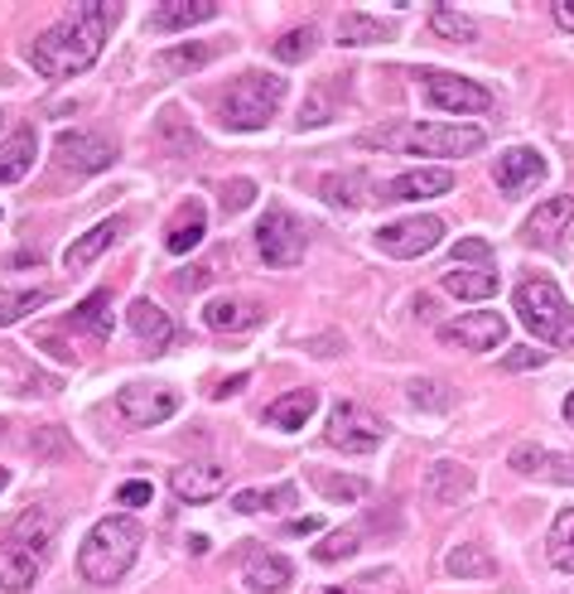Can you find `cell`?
<instances>
[{
    "label": "cell",
    "mask_w": 574,
    "mask_h": 594,
    "mask_svg": "<svg viewBox=\"0 0 574 594\" xmlns=\"http://www.w3.org/2000/svg\"><path fill=\"white\" fill-rule=\"evenodd\" d=\"M565 420H570V426H574V391H570V397H565Z\"/></svg>",
    "instance_id": "obj_53"
},
{
    "label": "cell",
    "mask_w": 574,
    "mask_h": 594,
    "mask_svg": "<svg viewBox=\"0 0 574 594\" xmlns=\"http://www.w3.org/2000/svg\"><path fill=\"white\" fill-rule=\"evenodd\" d=\"M425 97H430L439 111H454V116L488 111L493 107L488 87L474 82V78H459V72H425Z\"/></svg>",
    "instance_id": "obj_12"
},
{
    "label": "cell",
    "mask_w": 574,
    "mask_h": 594,
    "mask_svg": "<svg viewBox=\"0 0 574 594\" xmlns=\"http://www.w3.org/2000/svg\"><path fill=\"white\" fill-rule=\"evenodd\" d=\"M223 53V43H174V49L155 53V72L159 78H184V72H198L203 64Z\"/></svg>",
    "instance_id": "obj_26"
},
{
    "label": "cell",
    "mask_w": 574,
    "mask_h": 594,
    "mask_svg": "<svg viewBox=\"0 0 574 594\" xmlns=\"http://www.w3.org/2000/svg\"><path fill=\"white\" fill-rule=\"evenodd\" d=\"M169 493L179 503H213L217 493H227V469L213 459L179 464V469H169Z\"/></svg>",
    "instance_id": "obj_13"
},
{
    "label": "cell",
    "mask_w": 574,
    "mask_h": 594,
    "mask_svg": "<svg viewBox=\"0 0 574 594\" xmlns=\"http://www.w3.org/2000/svg\"><path fill=\"white\" fill-rule=\"evenodd\" d=\"M396 29L387 20H377V14H362V10H348L338 14V43L343 49H367V43H387Z\"/></svg>",
    "instance_id": "obj_30"
},
{
    "label": "cell",
    "mask_w": 574,
    "mask_h": 594,
    "mask_svg": "<svg viewBox=\"0 0 574 594\" xmlns=\"http://www.w3.org/2000/svg\"><path fill=\"white\" fill-rule=\"evenodd\" d=\"M285 507H300V488L294 484H275V488H242L232 498V513L256 517V513H285Z\"/></svg>",
    "instance_id": "obj_29"
},
{
    "label": "cell",
    "mask_w": 574,
    "mask_h": 594,
    "mask_svg": "<svg viewBox=\"0 0 574 594\" xmlns=\"http://www.w3.org/2000/svg\"><path fill=\"white\" fill-rule=\"evenodd\" d=\"M319 194L333 203V208H358V203L372 198V179L362 169H348V174H323L319 179Z\"/></svg>",
    "instance_id": "obj_33"
},
{
    "label": "cell",
    "mask_w": 574,
    "mask_h": 594,
    "mask_svg": "<svg viewBox=\"0 0 574 594\" xmlns=\"http://www.w3.org/2000/svg\"><path fill=\"white\" fill-rule=\"evenodd\" d=\"M281 101H285L281 72H242L223 92V101H217V116H223L227 130H261L281 111Z\"/></svg>",
    "instance_id": "obj_4"
},
{
    "label": "cell",
    "mask_w": 574,
    "mask_h": 594,
    "mask_svg": "<svg viewBox=\"0 0 574 594\" xmlns=\"http://www.w3.org/2000/svg\"><path fill=\"white\" fill-rule=\"evenodd\" d=\"M290 532H294V536H304V532H319V517H300V522H290Z\"/></svg>",
    "instance_id": "obj_52"
},
{
    "label": "cell",
    "mask_w": 574,
    "mask_h": 594,
    "mask_svg": "<svg viewBox=\"0 0 574 594\" xmlns=\"http://www.w3.org/2000/svg\"><path fill=\"white\" fill-rule=\"evenodd\" d=\"M546 556L555 571L574 575V507H565L561 517L551 522V536H546Z\"/></svg>",
    "instance_id": "obj_35"
},
{
    "label": "cell",
    "mask_w": 574,
    "mask_h": 594,
    "mask_svg": "<svg viewBox=\"0 0 574 594\" xmlns=\"http://www.w3.org/2000/svg\"><path fill=\"white\" fill-rule=\"evenodd\" d=\"M507 339V319L497 310H478V314H459L449 324H439V343L464 348V353H493Z\"/></svg>",
    "instance_id": "obj_10"
},
{
    "label": "cell",
    "mask_w": 574,
    "mask_h": 594,
    "mask_svg": "<svg viewBox=\"0 0 574 594\" xmlns=\"http://www.w3.org/2000/svg\"><path fill=\"white\" fill-rule=\"evenodd\" d=\"M116 503L121 507H145L150 503V484H140V478H130V484L116 488Z\"/></svg>",
    "instance_id": "obj_45"
},
{
    "label": "cell",
    "mask_w": 574,
    "mask_h": 594,
    "mask_svg": "<svg viewBox=\"0 0 574 594\" xmlns=\"http://www.w3.org/2000/svg\"><path fill=\"white\" fill-rule=\"evenodd\" d=\"M555 25H561V29H570V35H574V0H555Z\"/></svg>",
    "instance_id": "obj_49"
},
{
    "label": "cell",
    "mask_w": 574,
    "mask_h": 594,
    "mask_svg": "<svg viewBox=\"0 0 574 594\" xmlns=\"http://www.w3.org/2000/svg\"><path fill=\"white\" fill-rule=\"evenodd\" d=\"M362 145L391 155H425V159H464L483 150V130L464 121H381L362 130Z\"/></svg>",
    "instance_id": "obj_2"
},
{
    "label": "cell",
    "mask_w": 574,
    "mask_h": 594,
    "mask_svg": "<svg viewBox=\"0 0 574 594\" xmlns=\"http://www.w3.org/2000/svg\"><path fill=\"white\" fill-rule=\"evenodd\" d=\"M126 319H130L136 339H140L145 348H150V353H159V348H169V343H174V319H169L165 310H159L155 300H136Z\"/></svg>",
    "instance_id": "obj_24"
},
{
    "label": "cell",
    "mask_w": 574,
    "mask_h": 594,
    "mask_svg": "<svg viewBox=\"0 0 574 594\" xmlns=\"http://www.w3.org/2000/svg\"><path fill=\"white\" fill-rule=\"evenodd\" d=\"M493 179H497L503 194H522V188H532V184L546 179V155L532 150V145H512V150L497 155Z\"/></svg>",
    "instance_id": "obj_15"
},
{
    "label": "cell",
    "mask_w": 574,
    "mask_h": 594,
    "mask_svg": "<svg viewBox=\"0 0 574 594\" xmlns=\"http://www.w3.org/2000/svg\"><path fill=\"white\" fill-rule=\"evenodd\" d=\"M217 20V0H169L150 10V35H174V29H194Z\"/></svg>",
    "instance_id": "obj_21"
},
{
    "label": "cell",
    "mask_w": 574,
    "mask_h": 594,
    "mask_svg": "<svg viewBox=\"0 0 574 594\" xmlns=\"http://www.w3.org/2000/svg\"><path fill=\"white\" fill-rule=\"evenodd\" d=\"M208 281H213V271H208V266H194V271L174 275V285H179L184 295H188V290H203V285H208Z\"/></svg>",
    "instance_id": "obj_48"
},
{
    "label": "cell",
    "mask_w": 574,
    "mask_h": 594,
    "mask_svg": "<svg viewBox=\"0 0 574 594\" xmlns=\"http://www.w3.org/2000/svg\"><path fill=\"white\" fill-rule=\"evenodd\" d=\"M0 435H6V426H0Z\"/></svg>",
    "instance_id": "obj_56"
},
{
    "label": "cell",
    "mask_w": 574,
    "mask_h": 594,
    "mask_svg": "<svg viewBox=\"0 0 574 594\" xmlns=\"http://www.w3.org/2000/svg\"><path fill=\"white\" fill-rule=\"evenodd\" d=\"M39 304H49V290H6L0 285V329H10L14 319L35 314Z\"/></svg>",
    "instance_id": "obj_38"
},
{
    "label": "cell",
    "mask_w": 574,
    "mask_h": 594,
    "mask_svg": "<svg viewBox=\"0 0 574 594\" xmlns=\"http://www.w3.org/2000/svg\"><path fill=\"white\" fill-rule=\"evenodd\" d=\"M445 571L454 580H493L497 575V561H493V551L488 546H478V542H459L445 556Z\"/></svg>",
    "instance_id": "obj_32"
},
{
    "label": "cell",
    "mask_w": 574,
    "mask_h": 594,
    "mask_svg": "<svg viewBox=\"0 0 574 594\" xmlns=\"http://www.w3.org/2000/svg\"><path fill=\"white\" fill-rule=\"evenodd\" d=\"M252 198H256V184H252V179H232V184L223 188V213L252 208Z\"/></svg>",
    "instance_id": "obj_44"
},
{
    "label": "cell",
    "mask_w": 574,
    "mask_h": 594,
    "mask_svg": "<svg viewBox=\"0 0 574 594\" xmlns=\"http://www.w3.org/2000/svg\"><path fill=\"white\" fill-rule=\"evenodd\" d=\"M512 304H517L522 324L536 333L541 343H555V348H574V310L570 300L561 295V285L555 281H522L517 295H512Z\"/></svg>",
    "instance_id": "obj_5"
},
{
    "label": "cell",
    "mask_w": 574,
    "mask_h": 594,
    "mask_svg": "<svg viewBox=\"0 0 574 594\" xmlns=\"http://www.w3.org/2000/svg\"><path fill=\"white\" fill-rule=\"evenodd\" d=\"M203 237H208V208H203L198 198L179 203L174 217H169V227H165V252L169 256H188Z\"/></svg>",
    "instance_id": "obj_18"
},
{
    "label": "cell",
    "mask_w": 574,
    "mask_h": 594,
    "mask_svg": "<svg viewBox=\"0 0 574 594\" xmlns=\"http://www.w3.org/2000/svg\"><path fill=\"white\" fill-rule=\"evenodd\" d=\"M507 464H512V469H517V474H546L551 449H546V445H532V440H526V445H517V449H512V455H507Z\"/></svg>",
    "instance_id": "obj_42"
},
{
    "label": "cell",
    "mask_w": 574,
    "mask_h": 594,
    "mask_svg": "<svg viewBox=\"0 0 574 594\" xmlns=\"http://www.w3.org/2000/svg\"><path fill=\"white\" fill-rule=\"evenodd\" d=\"M358 546H362V532H358V527H343V532H329V536H323V546H314V561H319V565H333V561H348V556H358Z\"/></svg>",
    "instance_id": "obj_41"
},
{
    "label": "cell",
    "mask_w": 574,
    "mask_h": 594,
    "mask_svg": "<svg viewBox=\"0 0 574 594\" xmlns=\"http://www.w3.org/2000/svg\"><path fill=\"white\" fill-rule=\"evenodd\" d=\"M116 20H121V10L107 6V0H87V6H72L64 20L49 25L43 35L25 49V64L39 72V78H78V72H87L101 58V43H107V35L116 29Z\"/></svg>",
    "instance_id": "obj_1"
},
{
    "label": "cell",
    "mask_w": 574,
    "mask_h": 594,
    "mask_svg": "<svg viewBox=\"0 0 574 594\" xmlns=\"http://www.w3.org/2000/svg\"><path fill=\"white\" fill-rule=\"evenodd\" d=\"M53 536H58V517L49 513V507H29V513L14 517V527H10V546L35 551V556L43 561V551L53 546Z\"/></svg>",
    "instance_id": "obj_22"
},
{
    "label": "cell",
    "mask_w": 574,
    "mask_h": 594,
    "mask_svg": "<svg viewBox=\"0 0 574 594\" xmlns=\"http://www.w3.org/2000/svg\"><path fill=\"white\" fill-rule=\"evenodd\" d=\"M430 29L439 39H449V43H474L478 39V25L468 20L464 10H454V6H435L430 10Z\"/></svg>",
    "instance_id": "obj_37"
},
{
    "label": "cell",
    "mask_w": 574,
    "mask_h": 594,
    "mask_svg": "<svg viewBox=\"0 0 574 594\" xmlns=\"http://www.w3.org/2000/svg\"><path fill=\"white\" fill-rule=\"evenodd\" d=\"M0 130H6V111H0Z\"/></svg>",
    "instance_id": "obj_55"
},
{
    "label": "cell",
    "mask_w": 574,
    "mask_h": 594,
    "mask_svg": "<svg viewBox=\"0 0 574 594\" xmlns=\"http://www.w3.org/2000/svg\"><path fill=\"white\" fill-rule=\"evenodd\" d=\"M116 411H121L130 426L150 430V426H165V420L179 411V391L169 387H145V382H130L116 391Z\"/></svg>",
    "instance_id": "obj_11"
},
{
    "label": "cell",
    "mask_w": 574,
    "mask_h": 594,
    "mask_svg": "<svg viewBox=\"0 0 574 594\" xmlns=\"http://www.w3.org/2000/svg\"><path fill=\"white\" fill-rule=\"evenodd\" d=\"M6 484H10V469H0V493H6Z\"/></svg>",
    "instance_id": "obj_54"
},
{
    "label": "cell",
    "mask_w": 574,
    "mask_h": 594,
    "mask_svg": "<svg viewBox=\"0 0 574 594\" xmlns=\"http://www.w3.org/2000/svg\"><path fill=\"white\" fill-rule=\"evenodd\" d=\"M574 223V198L570 194H555L546 203H536V213L526 217V227H522V237L526 242H541V246H551V242H561L565 237V227Z\"/></svg>",
    "instance_id": "obj_19"
},
{
    "label": "cell",
    "mask_w": 574,
    "mask_h": 594,
    "mask_svg": "<svg viewBox=\"0 0 574 594\" xmlns=\"http://www.w3.org/2000/svg\"><path fill=\"white\" fill-rule=\"evenodd\" d=\"M72 329L87 333V339H111V290H93L72 310Z\"/></svg>",
    "instance_id": "obj_34"
},
{
    "label": "cell",
    "mask_w": 574,
    "mask_h": 594,
    "mask_svg": "<svg viewBox=\"0 0 574 594\" xmlns=\"http://www.w3.org/2000/svg\"><path fill=\"white\" fill-rule=\"evenodd\" d=\"M145 546V532L136 517H101L78 546V571L87 585H116L136 565Z\"/></svg>",
    "instance_id": "obj_3"
},
{
    "label": "cell",
    "mask_w": 574,
    "mask_h": 594,
    "mask_svg": "<svg viewBox=\"0 0 574 594\" xmlns=\"http://www.w3.org/2000/svg\"><path fill=\"white\" fill-rule=\"evenodd\" d=\"M126 232H130V223H126L121 213H116V217H101L97 227H87L82 237H72V242H68L64 266H68V271H87V266H93V261H97L101 252H107V246H116V242H121Z\"/></svg>",
    "instance_id": "obj_16"
},
{
    "label": "cell",
    "mask_w": 574,
    "mask_h": 594,
    "mask_svg": "<svg viewBox=\"0 0 574 594\" xmlns=\"http://www.w3.org/2000/svg\"><path fill=\"white\" fill-rule=\"evenodd\" d=\"M406 391L420 411H449L454 406V391H449V382H439V377H416Z\"/></svg>",
    "instance_id": "obj_40"
},
{
    "label": "cell",
    "mask_w": 574,
    "mask_h": 594,
    "mask_svg": "<svg viewBox=\"0 0 574 594\" xmlns=\"http://www.w3.org/2000/svg\"><path fill=\"white\" fill-rule=\"evenodd\" d=\"M53 155H58V165L72 174H101V169H111V159H116V140L101 136V130H58Z\"/></svg>",
    "instance_id": "obj_9"
},
{
    "label": "cell",
    "mask_w": 574,
    "mask_h": 594,
    "mask_svg": "<svg viewBox=\"0 0 574 594\" xmlns=\"http://www.w3.org/2000/svg\"><path fill=\"white\" fill-rule=\"evenodd\" d=\"M261 319H266V304H256L246 295H217L203 304V324L213 333H246V329H256Z\"/></svg>",
    "instance_id": "obj_17"
},
{
    "label": "cell",
    "mask_w": 574,
    "mask_h": 594,
    "mask_svg": "<svg viewBox=\"0 0 574 594\" xmlns=\"http://www.w3.org/2000/svg\"><path fill=\"white\" fill-rule=\"evenodd\" d=\"M319 493L323 498H333V503H358L367 484L362 478H338V474H319Z\"/></svg>",
    "instance_id": "obj_43"
},
{
    "label": "cell",
    "mask_w": 574,
    "mask_h": 594,
    "mask_svg": "<svg viewBox=\"0 0 574 594\" xmlns=\"http://www.w3.org/2000/svg\"><path fill=\"white\" fill-rule=\"evenodd\" d=\"M439 285H445L449 295H459V300H488V295H497V275L493 271H464V266H454Z\"/></svg>",
    "instance_id": "obj_36"
},
{
    "label": "cell",
    "mask_w": 574,
    "mask_h": 594,
    "mask_svg": "<svg viewBox=\"0 0 574 594\" xmlns=\"http://www.w3.org/2000/svg\"><path fill=\"white\" fill-rule=\"evenodd\" d=\"M323 440L343 455H372V449L387 440V420L372 416L367 406L358 401H343L329 411V426H323Z\"/></svg>",
    "instance_id": "obj_7"
},
{
    "label": "cell",
    "mask_w": 574,
    "mask_h": 594,
    "mask_svg": "<svg viewBox=\"0 0 574 594\" xmlns=\"http://www.w3.org/2000/svg\"><path fill=\"white\" fill-rule=\"evenodd\" d=\"M309 348H314V358H333L338 348H343V339H314Z\"/></svg>",
    "instance_id": "obj_51"
},
{
    "label": "cell",
    "mask_w": 574,
    "mask_h": 594,
    "mask_svg": "<svg viewBox=\"0 0 574 594\" xmlns=\"http://www.w3.org/2000/svg\"><path fill=\"white\" fill-rule=\"evenodd\" d=\"M43 571V561L35 556V551H20V546H0V590H10V594H25L29 585L39 580Z\"/></svg>",
    "instance_id": "obj_31"
},
{
    "label": "cell",
    "mask_w": 574,
    "mask_h": 594,
    "mask_svg": "<svg viewBox=\"0 0 574 594\" xmlns=\"http://www.w3.org/2000/svg\"><path fill=\"white\" fill-rule=\"evenodd\" d=\"M294 580V565L285 556H275V551H252L246 556V585L256 594H281Z\"/></svg>",
    "instance_id": "obj_27"
},
{
    "label": "cell",
    "mask_w": 574,
    "mask_h": 594,
    "mask_svg": "<svg viewBox=\"0 0 574 594\" xmlns=\"http://www.w3.org/2000/svg\"><path fill=\"white\" fill-rule=\"evenodd\" d=\"M333 594H343V590H333Z\"/></svg>",
    "instance_id": "obj_57"
},
{
    "label": "cell",
    "mask_w": 574,
    "mask_h": 594,
    "mask_svg": "<svg viewBox=\"0 0 574 594\" xmlns=\"http://www.w3.org/2000/svg\"><path fill=\"white\" fill-rule=\"evenodd\" d=\"M488 252H493V246L483 242V237H464L459 246H454V266H459V261H483Z\"/></svg>",
    "instance_id": "obj_47"
},
{
    "label": "cell",
    "mask_w": 574,
    "mask_h": 594,
    "mask_svg": "<svg viewBox=\"0 0 574 594\" xmlns=\"http://www.w3.org/2000/svg\"><path fill=\"white\" fill-rule=\"evenodd\" d=\"M35 155H39V136L29 126H20L14 136L0 140V184H20L29 169H35Z\"/></svg>",
    "instance_id": "obj_23"
},
{
    "label": "cell",
    "mask_w": 574,
    "mask_h": 594,
    "mask_svg": "<svg viewBox=\"0 0 574 594\" xmlns=\"http://www.w3.org/2000/svg\"><path fill=\"white\" fill-rule=\"evenodd\" d=\"M314 49H319V29L314 25H300V29H290V35L275 39V58H281V64H304Z\"/></svg>",
    "instance_id": "obj_39"
},
{
    "label": "cell",
    "mask_w": 574,
    "mask_h": 594,
    "mask_svg": "<svg viewBox=\"0 0 574 594\" xmlns=\"http://www.w3.org/2000/svg\"><path fill=\"white\" fill-rule=\"evenodd\" d=\"M445 242V217L435 213H416V217H401V223H387L377 227V252H387L396 261H416L425 252Z\"/></svg>",
    "instance_id": "obj_8"
},
{
    "label": "cell",
    "mask_w": 574,
    "mask_h": 594,
    "mask_svg": "<svg viewBox=\"0 0 574 594\" xmlns=\"http://www.w3.org/2000/svg\"><path fill=\"white\" fill-rule=\"evenodd\" d=\"M541 362H546V353H536V348H512V353L503 358V368L526 372V368H541Z\"/></svg>",
    "instance_id": "obj_46"
},
{
    "label": "cell",
    "mask_w": 574,
    "mask_h": 594,
    "mask_svg": "<svg viewBox=\"0 0 574 594\" xmlns=\"http://www.w3.org/2000/svg\"><path fill=\"white\" fill-rule=\"evenodd\" d=\"M454 188V169L445 165H430V169H406L396 174V179H387L377 188L381 203H410V198H435V194H449Z\"/></svg>",
    "instance_id": "obj_14"
},
{
    "label": "cell",
    "mask_w": 574,
    "mask_h": 594,
    "mask_svg": "<svg viewBox=\"0 0 574 594\" xmlns=\"http://www.w3.org/2000/svg\"><path fill=\"white\" fill-rule=\"evenodd\" d=\"M246 387V372H237V377H227V382H217V391H213V397L217 401H223V397H237V391Z\"/></svg>",
    "instance_id": "obj_50"
},
{
    "label": "cell",
    "mask_w": 574,
    "mask_h": 594,
    "mask_svg": "<svg viewBox=\"0 0 574 594\" xmlns=\"http://www.w3.org/2000/svg\"><path fill=\"white\" fill-rule=\"evenodd\" d=\"M338 107H343V87H338V78H319L300 101V130L329 126L338 116Z\"/></svg>",
    "instance_id": "obj_25"
},
{
    "label": "cell",
    "mask_w": 574,
    "mask_h": 594,
    "mask_svg": "<svg viewBox=\"0 0 574 594\" xmlns=\"http://www.w3.org/2000/svg\"><path fill=\"white\" fill-rule=\"evenodd\" d=\"M425 493H430L435 503H464L468 493H474V469L459 459H439L425 469Z\"/></svg>",
    "instance_id": "obj_20"
},
{
    "label": "cell",
    "mask_w": 574,
    "mask_h": 594,
    "mask_svg": "<svg viewBox=\"0 0 574 594\" xmlns=\"http://www.w3.org/2000/svg\"><path fill=\"white\" fill-rule=\"evenodd\" d=\"M304 246H309V232H304V223L294 217L290 208H266V217L256 223V252H261V261L266 266H275V271H285V266H300L304 261Z\"/></svg>",
    "instance_id": "obj_6"
},
{
    "label": "cell",
    "mask_w": 574,
    "mask_h": 594,
    "mask_svg": "<svg viewBox=\"0 0 574 594\" xmlns=\"http://www.w3.org/2000/svg\"><path fill=\"white\" fill-rule=\"evenodd\" d=\"M314 411H319V391L300 387V391H285V397H275L266 406V426L271 430H304V420Z\"/></svg>",
    "instance_id": "obj_28"
}]
</instances>
